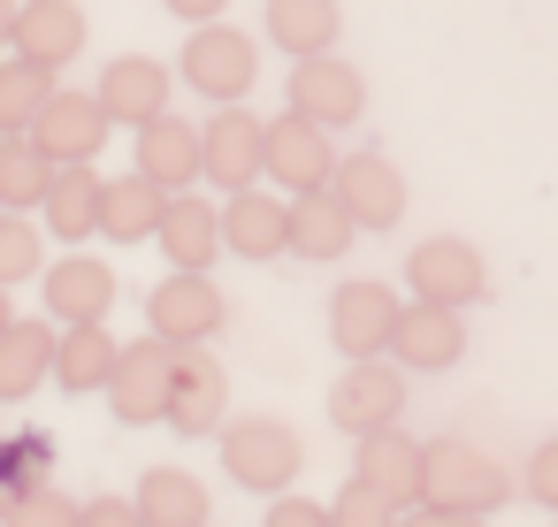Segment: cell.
Listing matches in <instances>:
<instances>
[{
  "mask_svg": "<svg viewBox=\"0 0 558 527\" xmlns=\"http://www.w3.org/2000/svg\"><path fill=\"white\" fill-rule=\"evenodd\" d=\"M116 359H123V344L108 336V321H70L62 329V344H54V382L62 390H108L116 382Z\"/></svg>",
  "mask_w": 558,
  "mask_h": 527,
  "instance_id": "cb8c5ba5",
  "label": "cell"
},
{
  "mask_svg": "<svg viewBox=\"0 0 558 527\" xmlns=\"http://www.w3.org/2000/svg\"><path fill=\"white\" fill-rule=\"evenodd\" d=\"M39 230L24 222V215H0V291L9 283H24V275H39Z\"/></svg>",
  "mask_w": 558,
  "mask_h": 527,
  "instance_id": "836d02e7",
  "label": "cell"
},
{
  "mask_svg": "<svg viewBox=\"0 0 558 527\" xmlns=\"http://www.w3.org/2000/svg\"><path fill=\"white\" fill-rule=\"evenodd\" d=\"M0 527H85V504H70V497L47 481V489H32L16 512H0Z\"/></svg>",
  "mask_w": 558,
  "mask_h": 527,
  "instance_id": "e575fe53",
  "label": "cell"
},
{
  "mask_svg": "<svg viewBox=\"0 0 558 527\" xmlns=\"http://www.w3.org/2000/svg\"><path fill=\"white\" fill-rule=\"evenodd\" d=\"M398 527H482V512H459V504H405V519Z\"/></svg>",
  "mask_w": 558,
  "mask_h": 527,
  "instance_id": "f35d334b",
  "label": "cell"
},
{
  "mask_svg": "<svg viewBox=\"0 0 558 527\" xmlns=\"http://www.w3.org/2000/svg\"><path fill=\"white\" fill-rule=\"evenodd\" d=\"M222 245L238 253V260H276V253H291V199H276V192H230V207H222Z\"/></svg>",
  "mask_w": 558,
  "mask_h": 527,
  "instance_id": "d6986e66",
  "label": "cell"
},
{
  "mask_svg": "<svg viewBox=\"0 0 558 527\" xmlns=\"http://www.w3.org/2000/svg\"><path fill=\"white\" fill-rule=\"evenodd\" d=\"M398 413H405V367L398 359H352L329 390V420L352 443L375 436V428H398Z\"/></svg>",
  "mask_w": 558,
  "mask_h": 527,
  "instance_id": "5b68a950",
  "label": "cell"
},
{
  "mask_svg": "<svg viewBox=\"0 0 558 527\" xmlns=\"http://www.w3.org/2000/svg\"><path fill=\"white\" fill-rule=\"evenodd\" d=\"M268 527H329V504H314V497L283 489V497H268Z\"/></svg>",
  "mask_w": 558,
  "mask_h": 527,
  "instance_id": "8d00e7d4",
  "label": "cell"
},
{
  "mask_svg": "<svg viewBox=\"0 0 558 527\" xmlns=\"http://www.w3.org/2000/svg\"><path fill=\"white\" fill-rule=\"evenodd\" d=\"M421 497L489 519V512L512 497V474H505L489 451H474L466 436H436V443H428V466H421Z\"/></svg>",
  "mask_w": 558,
  "mask_h": 527,
  "instance_id": "7a4b0ae2",
  "label": "cell"
},
{
  "mask_svg": "<svg viewBox=\"0 0 558 527\" xmlns=\"http://www.w3.org/2000/svg\"><path fill=\"white\" fill-rule=\"evenodd\" d=\"M54 344H62V329H54V321H32V314H16V321H9V336H0V405L32 397V390L54 375Z\"/></svg>",
  "mask_w": 558,
  "mask_h": 527,
  "instance_id": "603a6c76",
  "label": "cell"
},
{
  "mask_svg": "<svg viewBox=\"0 0 558 527\" xmlns=\"http://www.w3.org/2000/svg\"><path fill=\"white\" fill-rule=\"evenodd\" d=\"M100 215H108V176L100 169H62L54 192H47V230L62 245H77V237H100Z\"/></svg>",
  "mask_w": 558,
  "mask_h": 527,
  "instance_id": "4316f807",
  "label": "cell"
},
{
  "mask_svg": "<svg viewBox=\"0 0 558 527\" xmlns=\"http://www.w3.org/2000/svg\"><path fill=\"white\" fill-rule=\"evenodd\" d=\"M138 512H146V527H207V489L184 466H154V474H138Z\"/></svg>",
  "mask_w": 558,
  "mask_h": 527,
  "instance_id": "f546056e",
  "label": "cell"
},
{
  "mask_svg": "<svg viewBox=\"0 0 558 527\" xmlns=\"http://www.w3.org/2000/svg\"><path fill=\"white\" fill-rule=\"evenodd\" d=\"M54 93L62 85H54L47 62H24V54L0 62V138H32V123L54 108Z\"/></svg>",
  "mask_w": 558,
  "mask_h": 527,
  "instance_id": "f1b7e54d",
  "label": "cell"
},
{
  "mask_svg": "<svg viewBox=\"0 0 558 527\" xmlns=\"http://www.w3.org/2000/svg\"><path fill=\"white\" fill-rule=\"evenodd\" d=\"M398 314H405V306L390 298V283H344V291L329 298V336H337L344 359H390Z\"/></svg>",
  "mask_w": 558,
  "mask_h": 527,
  "instance_id": "30bf717a",
  "label": "cell"
},
{
  "mask_svg": "<svg viewBox=\"0 0 558 527\" xmlns=\"http://www.w3.org/2000/svg\"><path fill=\"white\" fill-rule=\"evenodd\" d=\"M405 519V504L398 497H383V489H367L360 474L344 481V497L329 504V527H398Z\"/></svg>",
  "mask_w": 558,
  "mask_h": 527,
  "instance_id": "d6a6232c",
  "label": "cell"
},
{
  "mask_svg": "<svg viewBox=\"0 0 558 527\" xmlns=\"http://www.w3.org/2000/svg\"><path fill=\"white\" fill-rule=\"evenodd\" d=\"M352 215H344V199L337 192H299L291 199V253L299 260H337V253H352Z\"/></svg>",
  "mask_w": 558,
  "mask_h": 527,
  "instance_id": "83f0119b",
  "label": "cell"
},
{
  "mask_svg": "<svg viewBox=\"0 0 558 527\" xmlns=\"http://www.w3.org/2000/svg\"><path fill=\"white\" fill-rule=\"evenodd\" d=\"M54 161L39 154V138H0V215H24V207H47L54 192Z\"/></svg>",
  "mask_w": 558,
  "mask_h": 527,
  "instance_id": "4dcf8cb0",
  "label": "cell"
},
{
  "mask_svg": "<svg viewBox=\"0 0 558 527\" xmlns=\"http://www.w3.org/2000/svg\"><path fill=\"white\" fill-rule=\"evenodd\" d=\"M108 306H116V268L108 260H93V253H70V260H54L47 268V321H108Z\"/></svg>",
  "mask_w": 558,
  "mask_h": 527,
  "instance_id": "ffe728a7",
  "label": "cell"
},
{
  "mask_svg": "<svg viewBox=\"0 0 558 527\" xmlns=\"http://www.w3.org/2000/svg\"><path fill=\"white\" fill-rule=\"evenodd\" d=\"M337 32H344V9L337 0H268V39L306 62V54H337Z\"/></svg>",
  "mask_w": 558,
  "mask_h": 527,
  "instance_id": "d4e9b609",
  "label": "cell"
},
{
  "mask_svg": "<svg viewBox=\"0 0 558 527\" xmlns=\"http://www.w3.org/2000/svg\"><path fill=\"white\" fill-rule=\"evenodd\" d=\"M161 215H169V192L154 184V176H108V215H100V230H108V245H146V237H161Z\"/></svg>",
  "mask_w": 558,
  "mask_h": 527,
  "instance_id": "484cf974",
  "label": "cell"
},
{
  "mask_svg": "<svg viewBox=\"0 0 558 527\" xmlns=\"http://www.w3.org/2000/svg\"><path fill=\"white\" fill-rule=\"evenodd\" d=\"M16 54L24 62H77L85 54V9L77 0H24V16H16Z\"/></svg>",
  "mask_w": 558,
  "mask_h": 527,
  "instance_id": "7402d4cb",
  "label": "cell"
},
{
  "mask_svg": "<svg viewBox=\"0 0 558 527\" xmlns=\"http://www.w3.org/2000/svg\"><path fill=\"white\" fill-rule=\"evenodd\" d=\"M9 321H16V306H9V291H0V336H9Z\"/></svg>",
  "mask_w": 558,
  "mask_h": 527,
  "instance_id": "b9f144b4",
  "label": "cell"
},
{
  "mask_svg": "<svg viewBox=\"0 0 558 527\" xmlns=\"http://www.w3.org/2000/svg\"><path fill=\"white\" fill-rule=\"evenodd\" d=\"M54 481V443L39 428H16V436H0V512H16L32 489Z\"/></svg>",
  "mask_w": 558,
  "mask_h": 527,
  "instance_id": "1f68e13d",
  "label": "cell"
},
{
  "mask_svg": "<svg viewBox=\"0 0 558 527\" xmlns=\"http://www.w3.org/2000/svg\"><path fill=\"white\" fill-rule=\"evenodd\" d=\"M222 405H230V375L207 344H184L177 352V382H169V428L177 436H207L222 428Z\"/></svg>",
  "mask_w": 558,
  "mask_h": 527,
  "instance_id": "5bb4252c",
  "label": "cell"
},
{
  "mask_svg": "<svg viewBox=\"0 0 558 527\" xmlns=\"http://www.w3.org/2000/svg\"><path fill=\"white\" fill-rule=\"evenodd\" d=\"M177 352H184V344H169V336H138V344H123V359H116V382H108V405H116V420H131V428H146V420H169Z\"/></svg>",
  "mask_w": 558,
  "mask_h": 527,
  "instance_id": "8992f818",
  "label": "cell"
},
{
  "mask_svg": "<svg viewBox=\"0 0 558 527\" xmlns=\"http://www.w3.org/2000/svg\"><path fill=\"white\" fill-rule=\"evenodd\" d=\"M138 176H154L161 192L207 184V138H199V123H177V115L146 123L138 131Z\"/></svg>",
  "mask_w": 558,
  "mask_h": 527,
  "instance_id": "e0dca14e",
  "label": "cell"
},
{
  "mask_svg": "<svg viewBox=\"0 0 558 527\" xmlns=\"http://www.w3.org/2000/svg\"><path fill=\"white\" fill-rule=\"evenodd\" d=\"M222 9L230 0H169V16H184V24H222Z\"/></svg>",
  "mask_w": 558,
  "mask_h": 527,
  "instance_id": "ab89813d",
  "label": "cell"
},
{
  "mask_svg": "<svg viewBox=\"0 0 558 527\" xmlns=\"http://www.w3.org/2000/svg\"><path fill=\"white\" fill-rule=\"evenodd\" d=\"M146 321H154V336H169V344H207V336L230 321V298H222L207 275H192V268H169V275L154 283V298H146Z\"/></svg>",
  "mask_w": 558,
  "mask_h": 527,
  "instance_id": "ba28073f",
  "label": "cell"
},
{
  "mask_svg": "<svg viewBox=\"0 0 558 527\" xmlns=\"http://www.w3.org/2000/svg\"><path fill=\"white\" fill-rule=\"evenodd\" d=\"M520 497H535V504L558 512V436H543V443L527 451V466H520Z\"/></svg>",
  "mask_w": 558,
  "mask_h": 527,
  "instance_id": "d590c367",
  "label": "cell"
},
{
  "mask_svg": "<svg viewBox=\"0 0 558 527\" xmlns=\"http://www.w3.org/2000/svg\"><path fill=\"white\" fill-rule=\"evenodd\" d=\"M405 283L428 306H474L489 291V268H482V253L466 237H428V245L405 253Z\"/></svg>",
  "mask_w": 558,
  "mask_h": 527,
  "instance_id": "9c48e42d",
  "label": "cell"
},
{
  "mask_svg": "<svg viewBox=\"0 0 558 527\" xmlns=\"http://www.w3.org/2000/svg\"><path fill=\"white\" fill-rule=\"evenodd\" d=\"M199 138H207V184H222V192L268 184V123L253 108H215L199 123Z\"/></svg>",
  "mask_w": 558,
  "mask_h": 527,
  "instance_id": "52a82bcc",
  "label": "cell"
},
{
  "mask_svg": "<svg viewBox=\"0 0 558 527\" xmlns=\"http://www.w3.org/2000/svg\"><path fill=\"white\" fill-rule=\"evenodd\" d=\"M100 108H108V123H131V131H146V123H161L169 115V62H154V54H123V62H108L100 70Z\"/></svg>",
  "mask_w": 558,
  "mask_h": 527,
  "instance_id": "9a60e30c",
  "label": "cell"
},
{
  "mask_svg": "<svg viewBox=\"0 0 558 527\" xmlns=\"http://www.w3.org/2000/svg\"><path fill=\"white\" fill-rule=\"evenodd\" d=\"M459 352H466V321H459V306H428V298H413V306L398 314V336H390V359H398V367L436 375V367H459Z\"/></svg>",
  "mask_w": 558,
  "mask_h": 527,
  "instance_id": "2e32d148",
  "label": "cell"
},
{
  "mask_svg": "<svg viewBox=\"0 0 558 527\" xmlns=\"http://www.w3.org/2000/svg\"><path fill=\"white\" fill-rule=\"evenodd\" d=\"M16 16H24V0H0V47H16Z\"/></svg>",
  "mask_w": 558,
  "mask_h": 527,
  "instance_id": "60d3db41",
  "label": "cell"
},
{
  "mask_svg": "<svg viewBox=\"0 0 558 527\" xmlns=\"http://www.w3.org/2000/svg\"><path fill=\"white\" fill-rule=\"evenodd\" d=\"M177 62H184V85L199 100H215V108H245V93L260 77V54H253V39L238 24H192Z\"/></svg>",
  "mask_w": 558,
  "mask_h": 527,
  "instance_id": "3957f363",
  "label": "cell"
},
{
  "mask_svg": "<svg viewBox=\"0 0 558 527\" xmlns=\"http://www.w3.org/2000/svg\"><path fill=\"white\" fill-rule=\"evenodd\" d=\"M161 253H169V268H192V275H207L230 245H222V207H207L199 192H169V215H161V237H154Z\"/></svg>",
  "mask_w": 558,
  "mask_h": 527,
  "instance_id": "ac0fdd59",
  "label": "cell"
},
{
  "mask_svg": "<svg viewBox=\"0 0 558 527\" xmlns=\"http://www.w3.org/2000/svg\"><path fill=\"white\" fill-rule=\"evenodd\" d=\"M421 466H428V443H413L405 428H375V436H360V451H352V474H360L367 489L398 497V504H421Z\"/></svg>",
  "mask_w": 558,
  "mask_h": 527,
  "instance_id": "44dd1931",
  "label": "cell"
},
{
  "mask_svg": "<svg viewBox=\"0 0 558 527\" xmlns=\"http://www.w3.org/2000/svg\"><path fill=\"white\" fill-rule=\"evenodd\" d=\"M0 436H9V428H0Z\"/></svg>",
  "mask_w": 558,
  "mask_h": 527,
  "instance_id": "7bdbcfd3",
  "label": "cell"
},
{
  "mask_svg": "<svg viewBox=\"0 0 558 527\" xmlns=\"http://www.w3.org/2000/svg\"><path fill=\"white\" fill-rule=\"evenodd\" d=\"M329 192L344 199V215L360 230H398V215H405V176L383 154H344L337 176H329Z\"/></svg>",
  "mask_w": 558,
  "mask_h": 527,
  "instance_id": "4fadbf2b",
  "label": "cell"
},
{
  "mask_svg": "<svg viewBox=\"0 0 558 527\" xmlns=\"http://www.w3.org/2000/svg\"><path fill=\"white\" fill-rule=\"evenodd\" d=\"M85 527H146V512H138V497H93Z\"/></svg>",
  "mask_w": 558,
  "mask_h": 527,
  "instance_id": "74e56055",
  "label": "cell"
},
{
  "mask_svg": "<svg viewBox=\"0 0 558 527\" xmlns=\"http://www.w3.org/2000/svg\"><path fill=\"white\" fill-rule=\"evenodd\" d=\"M222 466H230L238 489H253V497H283V489L299 481V466H306V443L291 436V420L253 413V420L222 428Z\"/></svg>",
  "mask_w": 558,
  "mask_h": 527,
  "instance_id": "6da1fadb",
  "label": "cell"
},
{
  "mask_svg": "<svg viewBox=\"0 0 558 527\" xmlns=\"http://www.w3.org/2000/svg\"><path fill=\"white\" fill-rule=\"evenodd\" d=\"M108 108H100V93H54V108L32 123V138H39V154L54 161V169H93V154L108 146Z\"/></svg>",
  "mask_w": 558,
  "mask_h": 527,
  "instance_id": "8fae6325",
  "label": "cell"
},
{
  "mask_svg": "<svg viewBox=\"0 0 558 527\" xmlns=\"http://www.w3.org/2000/svg\"><path fill=\"white\" fill-rule=\"evenodd\" d=\"M283 100H291V115H306V123H322V131H344V123L367 115V77H360L344 54H306V62H291Z\"/></svg>",
  "mask_w": 558,
  "mask_h": 527,
  "instance_id": "277c9868",
  "label": "cell"
},
{
  "mask_svg": "<svg viewBox=\"0 0 558 527\" xmlns=\"http://www.w3.org/2000/svg\"><path fill=\"white\" fill-rule=\"evenodd\" d=\"M329 176H337V146L322 123H306V115L268 123V184H291V199H299V192H329Z\"/></svg>",
  "mask_w": 558,
  "mask_h": 527,
  "instance_id": "7c38bea8",
  "label": "cell"
}]
</instances>
